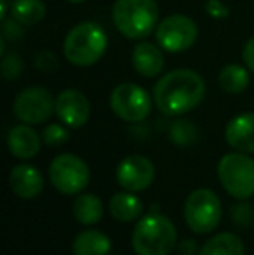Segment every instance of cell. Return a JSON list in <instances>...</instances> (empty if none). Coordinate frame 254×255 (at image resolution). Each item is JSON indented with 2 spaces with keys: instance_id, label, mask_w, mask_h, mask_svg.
Segmentation results:
<instances>
[{
  "instance_id": "1",
  "label": "cell",
  "mask_w": 254,
  "mask_h": 255,
  "mask_svg": "<svg viewBox=\"0 0 254 255\" xmlns=\"http://www.w3.org/2000/svg\"><path fill=\"white\" fill-rule=\"evenodd\" d=\"M206 96L202 77L192 70H174L166 73L153 89V103L167 117H181L195 110Z\"/></svg>"
},
{
  "instance_id": "2",
  "label": "cell",
  "mask_w": 254,
  "mask_h": 255,
  "mask_svg": "<svg viewBox=\"0 0 254 255\" xmlns=\"http://www.w3.org/2000/svg\"><path fill=\"white\" fill-rule=\"evenodd\" d=\"M131 243L136 255H169L178 243V229L167 215L152 212L138 219Z\"/></svg>"
},
{
  "instance_id": "3",
  "label": "cell",
  "mask_w": 254,
  "mask_h": 255,
  "mask_svg": "<svg viewBox=\"0 0 254 255\" xmlns=\"http://www.w3.org/2000/svg\"><path fill=\"white\" fill-rule=\"evenodd\" d=\"M108 37L98 23L84 21L68 31L63 44L64 57L75 66H92L106 52Z\"/></svg>"
},
{
  "instance_id": "4",
  "label": "cell",
  "mask_w": 254,
  "mask_h": 255,
  "mask_svg": "<svg viewBox=\"0 0 254 255\" xmlns=\"http://www.w3.org/2000/svg\"><path fill=\"white\" fill-rule=\"evenodd\" d=\"M159 7L155 0H117L113 5L115 28L131 40L148 37L157 30Z\"/></svg>"
},
{
  "instance_id": "5",
  "label": "cell",
  "mask_w": 254,
  "mask_h": 255,
  "mask_svg": "<svg viewBox=\"0 0 254 255\" xmlns=\"http://www.w3.org/2000/svg\"><path fill=\"white\" fill-rule=\"evenodd\" d=\"M218 179L223 189L237 200L254 196V158L248 153H228L218 163Z\"/></svg>"
},
{
  "instance_id": "6",
  "label": "cell",
  "mask_w": 254,
  "mask_h": 255,
  "mask_svg": "<svg viewBox=\"0 0 254 255\" xmlns=\"http://www.w3.org/2000/svg\"><path fill=\"white\" fill-rule=\"evenodd\" d=\"M185 222L197 235H207L220 226L223 207L220 196L207 188H199L188 195L183 208Z\"/></svg>"
},
{
  "instance_id": "7",
  "label": "cell",
  "mask_w": 254,
  "mask_h": 255,
  "mask_svg": "<svg viewBox=\"0 0 254 255\" xmlns=\"http://www.w3.org/2000/svg\"><path fill=\"white\" fill-rule=\"evenodd\" d=\"M51 184L61 195H80L91 181V170L80 156L71 153L58 154L49 165Z\"/></svg>"
},
{
  "instance_id": "8",
  "label": "cell",
  "mask_w": 254,
  "mask_h": 255,
  "mask_svg": "<svg viewBox=\"0 0 254 255\" xmlns=\"http://www.w3.org/2000/svg\"><path fill=\"white\" fill-rule=\"evenodd\" d=\"M152 98L136 84H120L110 94V108L124 122L139 124L152 113Z\"/></svg>"
},
{
  "instance_id": "9",
  "label": "cell",
  "mask_w": 254,
  "mask_h": 255,
  "mask_svg": "<svg viewBox=\"0 0 254 255\" xmlns=\"http://www.w3.org/2000/svg\"><path fill=\"white\" fill-rule=\"evenodd\" d=\"M12 111L23 124H44L56 113V99L44 87H28L16 96Z\"/></svg>"
},
{
  "instance_id": "10",
  "label": "cell",
  "mask_w": 254,
  "mask_h": 255,
  "mask_svg": "<svg viewBox=\"0 0 254 255\" xmlns=\"http://www.w3.org/2000/svg\"><path fill=\"white\" fill-rule=\"evenodd\" d=\"M197 23L185 14H171L157 24V44L167 52H183L197 40Z\"/></svg>"
},
{
  "instance_id": "11",
  "label": "cell",
  "mask_w": 254,
  "mask_h": 255,
  "mask_svg": "<svg viewBox=\"0 0 254 255\" xmlns=\"http://www.w3.org/2000/svg\"><path fill=\"white\" fill-rule=\"evenodd\" d=\"M155 181V165L143 154H129L117 167V182L122 189L141 193Z\"/></svg>"
},
{
  "instance_id": "12",
  "label": "cell",
  "mask_w": 254,
  "mask_h": 255,
  "mask_svg": "<svg viewBox=\"0 0 254 255\" xmlns=\"http://www.w3.org/2000/svg\"><path fill=\"white\" fill-rule=\"evenodd\" d=\"M56 115L70 128H80L91 117V104L77 89H66L56 98Z\"/></svg>"
},
{
  "instance_id": "13",
  "label": "cell",
  "mask_w": 254,
  "mask_h": 255,
  "mask_svg": "<svg viewBox=\"0 0 254 255\" xmlns=\"http://www.w3.org/2000/svg\"><path fill=\"white\" fill-rule=\"evenodd\" d=\"M9 186L16 196L23 200H33L44 191V177L37 167L19 163L10 168Z\"/></svg>"
},
{
  "instance_id": "14",
  "label": "cell",
  "mask_w": 254,
  "mask_h": 255,
  "mask_svg": "<svg viewBox=\"0 0 254 255\" xmlns=\"http://www.w3.org/2000/svg\"><path fill=\"white\" fill-rule=\"evenodd\" d=\"M228 146L241 153H254V113H241L228 122L225 128Z\"/></svg>"
},
{
  "instance_id": "15",
  "label": "cell",
  "mask_w": 254,
  "mask_h": 255,
  "mask_svg": "<svg viewBox=\"0 0 254 255\" xmlns=\"http://www.w3.org/2000/svg\"><path fill=\"white\" fill-rule=\"evenodd\" d=\"M42 139L28 124L16 125L7 134V148L19 160H31L40 151Z\"/></svg>"
},
{
  "instance_id": "16",
  "label": "cell",
  "mask_w": 254,
  "mask_h": 255,
  "mask_svg": "<svg viewBox=\"0 0 254 255\" xmlns=\"http://www.w3.org/2000/svg\"><path fill=\"white\" fill-rule=\"evenodd\" d=\"M132 66L138 75L153 78L164 70V54L157 45L141 42L132 51Z\"/></svg>"
},
{
  "instance_id": "17",
  "label": "cell",
  "mask_w": 254,
  "mask_h": 255,
  "mask_svg": "<svg viewBox=\"0 0 254 255\" xmlns=\"http://www.w3.org/2000/svg\"><path fill=\"white\" fill-rule=\"evenodd\" d=\"M108 212L119 222H134L143 217V202L132 191H120L110 198Z\"/></svg>"
},
{
  "instance_id": "18",
  "label": "cell",
  "mask_w": 254,
  "mask_h": 255,
  "mask_svg": "<svg viewBox=\"0 0 254 255\" xmlns=\"http://www.w3.org/2000/svg\"><path fill=\"white\" fill-rule=\"evenodd\" d=\"M71 252L73 255H110L112 240L98 229H85L75 236Z\"/></svg>"
},
{
  "instance_id": "19",
  "label": "cell",
  "mask_w": 254,
  "mask_h": 255,
  "mask_svg": "<svg viewBox=\"0 0 254 255\" xmlns=\"http://www.w3.org/2000/svg\"><path fill=\"white\" fill-rule=\"evenodd\" d=\"M73 217L84 226H94L103 219V202L92 193H80L71 207Z\"/></svg>"
},
{
  "instance_id": "20",
  "label": "cell",
  "mask_w": 254,
  "mask_h": 255,
  "mask_svg": "<svg viewBox=\"0 0 254 255\" xmlns=\"http://www.w3.org/2000/svg\"><path fill=\"white\" fill-rule=\"evenodd\" d=\"M199 255H246V249L235 233H218L204 243Z\"/></svg>"
},
{
  "instance_id": "21",
  "label": "cell",
  "mask_w": 254,
  "mask_h": 255,
  "mask_svg": "<svg viewBox=\"0 0 254 255\" xmlns=\"http://www.w3.org/2000/svg\"><path fill=\"white\" fill-rule=\"evenodd\" d=\"M220 87L228 94H241L249 85V68L241 64H227L220 71Z\"/></svg>"
},
{
  "instance_id": "22",
  "label": "cell",
  "mask_w": 254,
  "mask_h": 255,
  "mask_svg": "<svg viewBox=\"0 0 254 255\" xmlns=\"http://www.w3.org/2000/svg\"><path fill=\"white\" fill-rule=\"evenodd\" d=\"M45 16V5L42 0H16L12 3V19L23 26H33Z\"/></svg>"
},
{
  "instance_id": "23",
  "label": "cell",
  "mask_w": 254,
  "mask_h": 255,
  "mask_svg": "<svg viewBox=\"0 0 254 255\" xmlns=\"http://www.w3.org/2000/svg\"><path fill=\"white\" fill-rule=\"evenodd\" d=\"M169 137L176 146H190L197 141L199 132L190 120H176L171 125Z\"/></svg>"
},
{
  "instance_id": "24",
  "label": "cell",
  "mask_w": 254,
  "mask_h": 255,
  "mask_svg": "<svg viewBox=\"0 0 254 255\" xmlns=\"http://www.w3.org/2000/svg\"><path fill=\"white\" fill-rule=\"evenodd\" d=\"M70 139V130L64 124H51L44 128L42 132V141L47 146H61Z\"/></svg>"
},
{
  "instance_id": "25",
  "label": "cell",
  "mask_w": 254,
  "mask_h": 255,
  "mask_svg": "<svg viewBox=\"0 0 254 255\" xmlns=\"http://www.w3.org/2000/svg\"><path fill=\"white\" fill-rule=\"evenodd\" d=\"M23 70V61L17 54H9V56L3 57L2 61V73L7 80H12V78H17Z\"/></svg>"
},
{
  "instance_id": "26",
  "label": "cell",
  "mask_w": 254,
  "mask_h": 255,
  "mask_svg": "<svg viewBox=\"0 0 254 255\" xmlns=\"http://www.w3.org/2000/svg\"><path fill=\"white\" fill-rule=\"evenodd\" d=\"M232 219H234L235 224H242V226H248L253 222L254 212H253V208L246 203V200H242V203H237L232 208Z\"/></svg>"
},
{
  "instance_id": "27",
  "label": "cell",
  "mask_w": 254,
  "mask_h": 255,
  "mask_svg": "<svg viewBox=\"0 0 254 255\" xmlns=\"http://www.w3.org/2000/svg\"><path fill=\"white\" fill-rule=\"evenodd\" d=\"M35 66L38 68V70L42 71H52L54 68H58V59H56V56L52 52L49 51H42L37 54V57H35Z\"/></svg>"
},
{
  "instance_id": "28",
  "label": "cell",
  "mask_w": 254,
  "mask_h": 255,
  "mask_svg": "<svg viewBox=\"0 0 254 255\" xmlns=\"http://www.w3.org/2000/svg\"><path fill=\"white\" fill-rule=\"evenodd\" d=\"M206 10L214 19H223V17L228 16V9L221 3V0H207Z\"/></svg>"
},
{
  "instance_id": "29",
  "label": "cell",
  "mask_w": 254,
  "mask_h": 255,
  "mask_svg": "<svg viewBox=\"0 0 254 255\" xmlns=\"http://www.w3.org/2000/svg\"><path fill=\"white\" fill-rule=\"evenodd\" d=\"M242 59H244L246 66L249 68V71L254 73V37H251L246 44L244 51H242Z\"/></svg>"
},
{
  "instance_id": "30",
  "label": "cell",
  "mask_w": 254,
  "mask_h": 255,
  "mask_svg": "<svg viewBox=\"0 0 254 255\" xmlns=\"http://www.w3.org/2000/svg\"><path fill=\"white\" fill-rule=\"evenodd\" d=\"M0 2H2V16L0 17H5L7 16V2L5 0H0Z\"/></svg>"
},
{
  "instance_id": "31",
  "label": "cell",
  "mask_w": 254,
  "mask_h": 255,
  "mask_svg": "<svg viewBox=\"0 0 254 255\" xmlns=\"http://www.w3.org/2000/svg\"><path fill=\"white\" fill-rule=\"evenodd\" d=\"M68 2H70V3H84L85 0H68Z\"/></svg>"
}]
</instances>
